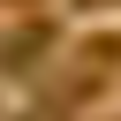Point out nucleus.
<instances>
[{"mask_svg": "<svg viewBox=\"0 0 121 121\" xmlns=\"http://www.w3.org/2000/svg\"><path fill=\"white\" fill-rule=\"evenodd\" d=\"M38 53H53V30H45V23H23V30L0 38V68H15V76L38 68Z\"/></svg>", "mask_w": 121, "mask_h": 121, "instance_id": "1", "label": "nucleus"}, {"mask_svg": "<svg viewBox=\"0 0 121 121\" xmlns=\"http://www.w3.org/2000/svg\"><path fill=\"white\" fill-rule=\"evenodd\" d=\"M76 60H83V68H76V91H91V83H106V76L121 68V38H91Z\"/></svg>", "mask_w": 121, "mask_h": 121, "instance_id": "2", "label": "nucleus"}, {"mask_svg": "<svg viewBox=\"0 0 121 121\" xmlns=\"http://www.w3.org/2000/svg\"><path fill=\"white\" fill-rule=\"evenodd\" d=\"M76 8H121V0H76Z\"/></svg>", "mask_w": 121, "mask_h": 121, "instance_id": "3", "label": "nucleus"}, {"mask_svg": "<svg viewBox=\"0 0 121 121\" xmlns=\"http://www.w3.org/2000/svg\"><path fill=\"white\" fill-rule=\"evenodd\" d=\"M8 8H38V0H8Z\"/></svg>", "mask_w": 121, "mask_h": 121, "instance_id": "4", "label": "nucleus"}]
</instances>
